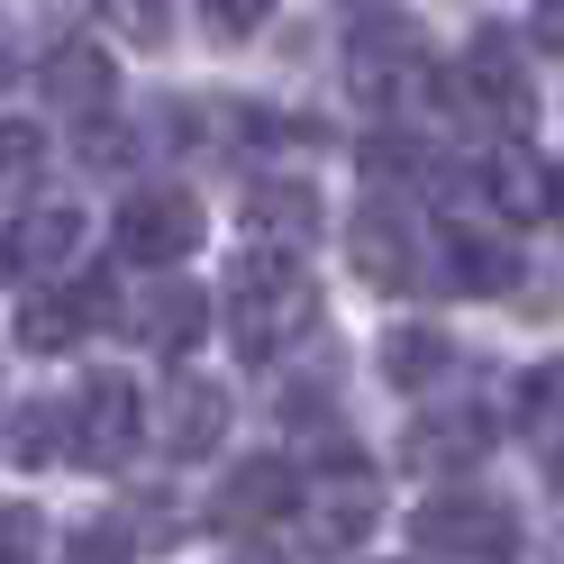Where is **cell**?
<instances>
[{"mask_svg": "<svg viewBox=\"0 0 564 564\" xmlns=\"http://www.w3.org/2000/svg\"><path fill=\"white\" fill-rule=\"evenodd\" d=\"M228 328H237L246 365L282 356V346H301L319 328V282L282 256V246H246V264L228 273Z\"/></svg>", "mask_w": 564, "mask_h": 564, "instance_id": "cell-1", "label": "cell"}, {"mask_svg": "<svg viewBox=\"0 0 564 564\" xmlns=\"http://www.w3.org/2000/svg\"><path fill=\"white\" fill-rule=\"evenodd\" d=\"M346 91L365 100L373 119H401L419 91H429V37L410 19H365L346 37Z\"/></svg>", "mask_w": 564, "mask_h": 564, "instance_id": "cell-2", "label": "cell"}, {"mask_svg": "<svg viewBox=\"0 0 564 564\" xmlns=\"http://www.w3.org/2000/svg\"><path fill=\"white\" fill-rule=\"evenodd\" d=\"M410 538H419V555L501 564V555L519 546V519H510V501H501V491H474V482H455V491H437V501H419Z\"/></svg>", "mask_w": 564, "mask_h": 564, "instance_id": "cell-3", "label": "cell"}, {"mask_svg": "<svg viewBox=\"0 0 564 564\" xmlns=\"http://www.w3.org/2000/svg\"><path fill=\"white\" fill-rule=\"evenodd\" d=\"M110 246H119V264H147V273L183 264L192 246H200V200H192V192H173V183L128 192V200H119V219H110Z\"/></svg>", "mask_w": 564, "mask_h": 564, "instance_id": "cell-4", "label": "cell"}, {"mask_svg": "<svg viewBox=\"0 0 564 564\" xmlns=\"http://www.w3.org/2000/svg\"><path fill=\"white\" fill-rule=\"evenodd\" d=\"M455 91H465V110H474V119L519 128L528 110H538V83H528V46L510 37V28H474L465 64H455Z\"/></svg>", "mask_w": 564, "mask_h": 564, "instance_id": "cell-5", "label": "cell"}, {"mask_svg": "<svg viewBox=\"0 0 564 564\" xmlns=\"http://www.w3.org/2000/svg\"><path fill=\"white\" fill-rule=\"evenodd\" d=\"M64 410H74V465H91V474L128 465L137 437H147V401H137V382H128V373H91Z\"/></svg>", "mask_w": 564, "mask_h": 564, "instance_id": "cell-6", "label": "cell"}, {"mask_svg": "<svg viewBox=\"0 0 564 564\" xmlns=\"http://www.w3.org/2000/svg\"><path fill=\"white\" fill-rule=\"evenodd\" d=\"M346 256H356L365 282L401 292V282H419V264H429V228L401 209V192H373V200L356 209V228H346Z\"/></svg>", "mask_w": 564, "mask_h": 564, "instance_id": "cell-7", "label": "cell"}, {"mask_svg": "<svg viewBox=\"0 0 564 564\" xmlns=\"http://www.w3.org/2000/svg\"><path fill=\"white\" fill-rule=\"evenodd\" d=\"M110 310L119 301H110V282H100V273H83L74 292H64V282H37L28 310H19V346H28V356H64V346H83Z\"/></svg>", "mask_w": 564, "mask_h": 564, "instance_id": "cell-8", "label": "cell"}, {"mask_svg": "<svg viewBox=\"0 0 564 564\" xmlns=\"http://www.w3.org/2000/svg\"><path fill=\"white\" fill-rule=\"evenodd\" d=\"M37 91H46V110H55V119H110V100H119V64H110V46H46Z\"/></svg>", "mask_w": 564, "mask_h": 564, "instance_id": "cell-9", "label": "cell"}, {"mask_svg": "<svg viewBox=\"0 0 564 564\" xmlns=\"http://www.w3.org/2000/svg\"><path fill=\"white\" fill-rule=\"evenodd\" d=\"M482 446H491V410H419L401 437V465L410 474H465Z\"/></svg>", "mask_w": 564, "mask_h": 564, "instance_id": "cell-10", "label": "cell"}, {"mask_svg": "<svg viewBox=\"0 0 564 564\" xmlns=\"http://www.w3.org/2000/svg\"><path fill=\"white\" fill-rule=\"evenodd\" d=\"M437 256L455 264V273H446L455 292H510V282H519V246H510V237H491V228H474L465 209H446Z\"/></svg>", "mask_w": 564, "mask_h": 564, "instance_id": "cell-11", "label": "cell"}, {"mask_svg": "<svg viewBox=\"0 0 564 564\" xmlns=\"http://www.w3.org/2000/svg\"><path fill=\"white\" fill-rule=\"evenodd\" d=\"M292 501H301L292 465H282V455H256V465H237V474L219 482V528H228V538H246V528H273Z\"/></svg>", "mask_w": 564, "mask_h": 564, "instance_id": "cell-12", "label": "cell"}, {"mask_svg": "<svg viewBox=\"0 0 564 564\" xmlns=\"http://www.w3.org/2000/svg\"><path fill=\"white\" fill-rule=\"evenodd\" d=\"M219 437H228V392L209 373H183L164 392V446H173V465H200Z\"/></svg>", "mask_w": 564, "mask_h": 564, "instance_id": "cell-13", "label": "cell"}, {"mask_svg": "<svg viewBox=\"0 0 564 564\" xmlns=\"http://www.w3.org/2000/svg\"><path fill=\"white\" fill-rule=\"evenodd\" d=\"M482 192H491V219H546L555 200V173L519 147V128H501V147L482 155Z\"/></svg>", "mask_w": 564, "mask_h": 564, "instance_id": "cell-14", "label": "cell"}, {"mask_svg": "<svg viewBox=\"0 0 564 564\" xmlns=\"http://www.w3.org/2000/svg\"><path fill=\"white\" fill-rule=\"evenodd\" d=\"M200 319H209L200 282H183L173 264L147 282V301H137V337H147V346H164V356H192V346H200Z\"/></svg>", "mask_w": 564, "mask_h": 564, "instance_id": "cell-15", "label": "cell"}, {"mask_svg": "<svg viewBox=\"0 0 564 564\" xmlns=\"http://www.w3.org/2000/svg\"><path fill=\"white\" fill-rule=\"evenodd\" d=\"M74 246H83V209L74 200H46V209H28V219H10L0 264H10V273H55Z\"/></svg>", "mask_w": 564, "mask_h": 564, "instance_id": "cell-16", "label": "cell"}, {"mask_svg": "<svg viewBox=\"0 0 564 564\" xmlns=\"http://www.w3.org/2000/svg\"><path fill=\"white\" fill-rule=\"evenodd\" d=\"M373 510H382V491H373L356 465H346L337 482L310 491V546H319V555H346V546H356L365 528H373Z\"/></svg>", "mask_w": 564, "mask_h": 564, "instance_id": "cell-17", "label": "cell"}, {"mask_svg": "<svg viewBox=\"0 0 564 564\" xmlns=\"http://www.w3.org/2000/svg\"><path fill=\"white\" fill-rule=\"evenodd\" d=\"M446 365H455V346L437 328H392L382 337V382H392V392H429Z\"/></svg>", "mask_w": 564, "mask_h": 564, "instance_id": "cell-18", "label": "cell"}, {"mask_svg": "<svg viewBox=\"0 0 564 564\" xmlns=\"http://www.w3.org/2000/svg\"><path fill=\"white\" fill-rule=\"evenodd\" d=\"M246 219L273 228L282 246H310V237H319V200H310V183H256V192H246Z\"/></svg>", "mask_w": 564, "mask_h": 564, "instance_id": "cell-19", "label": "cell"}, {"mask_svg": "<svg viewBox=\"0 0 564 564\" xmlns=\"http://www.w3.org/2000/svg\"><path fill=\"white\" fill-rule=\"evenodd\" d=\"M519 429L538 446H564V356H546L538 373L519 382Z\"/></svg>", "mask_w": 564, "mask_h": 564, "instance_id": "cell-20", "label": "cell"}, {"mask_svg": "<svg viewBox=\"0 0 564 564\" xmlns=\"http://www.w3.org/2000/svg\"><path fill=\"white\" fill-rule=\"evenodd\" d=\"M19 465H37V455H74V410H64V401H37V410H28L19 419Z\"/></svg>", "mask_w": 564, "mask_h": 564, "instance_id": "cell-21", "label": "cell"}, {"mask_svg": "<svg viewBox=\"0 0 564 564\" xmlns=\"http://www.w3.org/2000/svg\"><path fill=\"white\" fill-rule=\"evenodd\" d=\"M37 164H46V137H37V119H0V192L37 183Z\"/></svg>", "mask_w": 564, "mask_h": 564, "instance_id": "cell-22", "label": "cell"}, {"mask_svg": "<svg viewBox=\"0 0 564 564\" xmlns=\"http://www.w3.org/2000/svg\"><path fill=\"white\" fill-rule=\"evenodd\" d=\"M100 10H110V28L128 46H164L173 37V0H100Z\"/></svg>", "mask_w": 564, "mask_h": 564, "instance_id": "cell-23", "label": "cell"}, {"mask_svg": "<svg viewBox=\"0 0 564 564\" xmlns=\"http://www.w3.org/2000/svg\"><path fill=\"white\" fill-rule=\"evenodd\" d=\"M0 564H46V519L28 501H0Z\"/></svg>", "mask_w": 564, "mask_h": 564, "instance_id": "cell-24", "label": "cell"}, {"mask_svg": "<svg viewBox=\"0 0 564 564\" xmlns=\"http://www.w3.org/2000/svg\"><path fill=\"white\" fill-rule=\"evenodd\" d=\"M55 564H128V528L91 519V528H74V538H64V555H55Z\"/></svg>", "mask_w": 564, "mask_h": 564, "instance_id": "cell-25", "label": "cell"}, {"mask_svg": "<svg viewBox=\"0 0 564 564\" xmlns=\"http://www.w3.org/2000/svg\"><path fill=\"white\" fill-rule=\"evenodd\" d=\"M200 19H209V37H256L273 19V0H200Z\"/></svg>", "mask_w": 564, "mask_h": 564, "instance_id": "cell-26", "label": "cell"}, {"mask_svg": "<svg viewBox=\"0 0 564 564\" xmlns=\"http://www.w3.org/2000/svg\"><path fill=\"white\" fill-rule=\"evenodd\" d=\"M538 46L564 55V0H538Z\"/></svg>", "mask_w": 564, "mask_h": 564, "instance_id": "cell-27", "label": "cell"}, {"mask_svg": "<svg viewBox=\"0 0 564 564\" xmlns=\"http://www.w3.org/2000/svg\"><path fill=\"white\" fill-rule=\"evenodd\" d=\"M19 74V46H10V28H0V83H10Z\"/></svg>", "mask_w": 564, "mask_h": 564, "instance_id": "cell-28", "label": "cell"}, {"mask_svg": "<svg viewBox=\"0 0 564 564\" xmlns=\"http://www.w3.org/2000/svg\"><path fill=\"white\" fill-rule=\"evenodd\" d=\"M546 219H555V228H564V173H555V200H546Z\"/></svg>", "mask_w": 564, "mask_h": 564, "instance_id": "cell-29", "label": "cell"}, {"mask_svg": "<svg viewBox=\"0 0 564 564\" xmlns=\"http://www.w3.org/2000/svg\"><path fill=\"white\" fill-rule=\"evenodd\" d=\"M555 474H564V446H555Z\"/></svg>", "mask_w": 564, "mask_h": 564, "instance_id": "cell-30", "label": "cell"}]
</instances>
